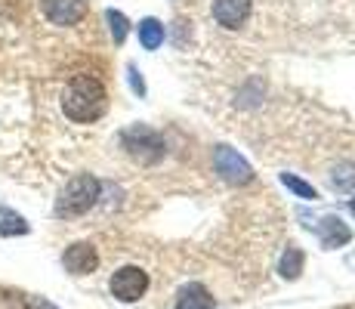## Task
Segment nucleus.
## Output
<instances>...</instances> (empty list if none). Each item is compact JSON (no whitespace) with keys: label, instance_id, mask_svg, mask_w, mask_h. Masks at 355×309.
I'll use <instances>...</instances> for the list:
<instances>
[{"label":"nucleus","instance_id":"f257e3e1","mask_svg":"<svg viewBox=\"0 0 355 309\" xmlns=\"http://www.w3.org/2000/svg\"><path fill=\"white\" fill-rule=\"evenodd\" d=\"M105 108H108V93L99 78H90V74L71 78V84L62 93V112L74 124H93L105 115Z\"/></svg>","mask_w":355,"mask_h":309},{"label":"nucleus","instance_id":"f03ea898","mask_svg":"<svg viewBox=\"0 0 355 309\" xmlns=\"http://www.w3.org/2000/svg\"><path fill=\"white\" fill-rule=\"evenodd\" d=\"M99 192H102V185H99L96 176L78 174L74 180L65 183L62 192H59V198H56V217L71 219V217L87 214V210H90L93 204L99 201Z\"/></svg>","mask_w":355,"mask_h":309},{"label":"nucleus","instance_id":"7ed1b4c3","mask_svg":"<svg viewBox=\"0 0 355 309\" xmlns=\"http://www.w3.org/2000/svg\"><path fill=\"white\" fill-rule=\"evenodd\" d=\"M121 142H124L127 155L136 158L139 164H155L164 158V136L152 127H142V124L124 130V133H121Z\"/></svg>","mask_w":355,"mask_h":309},{"label":"nucleus","instance_id":"20e7f679","mask_svg":"<svg viewBox=\"0 0 355 309\" xmlns=\"http://www.w3.org/2000/svg\"><path fill=\"white\" fill-rule=\"evenodd\" d=\"M214 167H216V174H220L226 183H232V185H244V183L254 180V167H250V164L229 146H216L214 149Z\"/></svg>","mask_w":355,"mask_h":309},{"label":"nucleus","instance_id":"39448f33","mask_svg":"<svg viewBox=\"0 0 355 309\" xmlns=\"http://www.w3.org/2000/svg\"><path fill=\"white\" fill-rule=\"evenodd\" d=\"M146 291H148V276L139 266H121L112 276V297H118L121 303H136Z\"/></svg>","mask_w":355,"mask_h":309},{"label":"nucleus","instance_id":"423d86ee","mask_svg":"<svg viewBox=\"0 0 355 309\" xmlns=\"http://www.w3.org/2000/svg\"><path fill=\"white\" fill-rule=\"evenodd\" d=\"M40 10L53 25H78L87 16V0H40Z\"/></svg>","mask_w":355,"mask_h":309},{"label":"nucleus","instance_id":"0eeeda50","mask_svg":"<svg viewBox=\"0 0 355 309\" xmlns=\"http://www.w3.org/2000/svg\"><path fill=\"white\" fill-rule=\"evenodd\" d=\"M62 266L71 272V276H90V272L99 266V253L90 242H78L62 253Z\"/></svg>","mask_w":355,"mask_h":309},{"label":"nucleus","instance_id":"6e6552de","mask_svg":"<svg viewBox=\"0 0 355 309\" xmlns=\"http://www.w3.org/2000/svg\"><path fill=\"white\" fill-rule=\"evenodd\" d=\"M315 232H318V238H322V247H327V251L352 242V229L340 217H322L315 223Z\"/></svg>","mask_w":355,"mask_h":309},{"label":"nucleus","instance_id":"1a4fd4ad","mask_svg":"<svg viewBox=\"0 0 355 309\" xmlns=\"http://www.w3.org/2000/svg\"><path fill=\"white\" fill-rule=\"evenodd\" d=\"M250 16V0H216L214 19L223 28H241Z\"/></svg>","mask_w":355,"mask_h":309},{"label":"nucleus","instance_id":"9d476101","mask_svg":"<svg viewBox=\"0 0 355 309\" xmlns=\"http://www.w3.org/2000/svg\"><path fill=\"white\" fill-rule=\"evenodd\" d=\"M216 300L210 297V291L204 285H186L176 297V309H214Z\"/></svg>","mask_w":355,"mask_h":309},{"label":"nucleus","instance_id":"9b49d317","mask_svg":"<svg viewBox=\"0 0 355 309\" xmlns=\"http://www.w3.org/2000/svg\"><path fill=\"white\" fill-rule=\"evenodd\" d=\"M31 226L25 223L22 214H16L12 208H6V204H0V235L12 238V235H28Z\"/></svg>","mask_w":355,"mask_h":309},{"label":"nucleus","instance_id":"f8f14e48","mask_svg":"<svg viewBox=\"0 0 355 309\" xmlns=\"http://www.w3.org/2000/svg\"><path fill=\"white\" fill-rule=\"evenodd\" d=\"M278 272H282V278H288V281L300 278V272H303V251H300L297 244H288V251L282 253V260H278Z\"/></svg>","mask_w":355,"mask_h":309},{"label":"nucleus","instance_id":"ddd939ff","mask_svg":"<svg viewBox=\"0 0 355 309\" xmlns=\"http://www.w3.org/2000/svg\"><path fill=\"white\" fill-rule=\"evenodd\" d=\"M139 44L146 47V50H158V47L164 44V25L158 22V19H142L139 22Z\"/></svg>","mask_w":355,"mask_h":309},{"label":"nucleus","instance_id":"4468645a","mask_svg":"<svg viewBox=\"0 0 355 309\" xmlns=\"http://www.w3.org/2000/svg\"><path fill=\"white\" fill-rule=\"evenodd\" d=\"M282 183L288 185V189H291L297 198H306V201H315V198H318V192L312 189L309 183H303L300 176H293V174H282Z\"/></svg>","mask_w":355,"mask_h":309},{"label":"nucleus","instance_id":"2eb2a0df","mask_svg":"<svg viewBox=\"0 0 355 309\" xmlns=\"http://www.w3.org/2000/svg\"><path fill=\"white\" fill-rule=\"evenodd\" d=\"M105 19H108V28H112L114 44H124V37H127V31H130L127 16H124V12H118V10H108Z\"/></svg>","mask_w":355,"mask_h":309},{"label":"nucleus","instance_id":"dca6fc26","mask_svg":"<svg viewBox=\"0 0 355 309\" xmlns=\"http://www.w3.org/2000/svg\"><path fill=\"white\" fill-rule=\"evenodd\" d=\"M331 183H334V189H340V192H352L355 189V170L352 167H340V174H334Z\"/></svg>","mask_w":355,"mask_h":309},{"label":"nucleus","instance_id":"f3484780","mask_svg":"<svg viewBox=\"0 0 355 309\" xmlns=\"http://www.w3.org/2000/svg\"><path fill=\"white\" fill-rule=\"evenodd\" d=\"M127 74H130V87H133V90L139 93V96H146V81L139 78V72H136V65H130V68H127Z\"/></svg>","mask_w":355,"mask_h":309},{"label":"nucleus","instance_id":"a211bd4d","mask_svg":"<svg viewBox=\"0 0 355 309\" xmlns=\"http://www.w3.org/2000/svg\"><path fill=\"white\" fill-rule=\"evenodd\" d=\"M349 210H352V214H355V198H352V201H349Z\"/></svg>","mask_w":355,"mask_h":309}]
</instances>
